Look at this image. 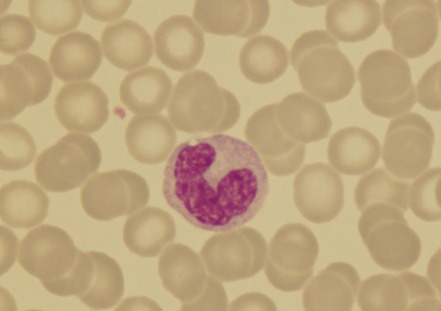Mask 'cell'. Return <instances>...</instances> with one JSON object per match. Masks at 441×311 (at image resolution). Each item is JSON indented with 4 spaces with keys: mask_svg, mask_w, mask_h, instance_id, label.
Masks as SVG:
<instances>
[{
    "mask_svg": "<svg viewBox=\"0 0 441 311\" xmlns=\"http://www.w3.org/2000/svg\"><path fill=\"white\" fill-rule=\"evenodd\" d=\"M408 182L392 174L384 167L376 168L361 177L354 190V201L361 212L374 203L396 206L404 213L408 208Z\"/></svg>",
    "mask_w": 441,
    "mask_h": 311,
    "instance_id": "31",
    "label": "cell"
},
{
    "mask_svg": "<svg viewBox=\"0 0 441 311\" xmlns=\"http://www.w3.org/2000/svg\"><path fill=\"white\" fill-rule=\"evenodd\" d=\"M0 217L8 226L27 229L46 217L49 200L37 184L26 180L12 181L0 190Z\"/></svg>",
    "mask_w": 441,
    "mask_h": 311,
    "instance_id": "29",
    "label": "cell"
},
{
    "mask_svg": "<svg viewBox=\"0 0 441 311\" xmlns=\"http://www.w3.org/2000/svg\"><path fill=\"white\" fill-rule=\"evenodd\" d=\"M79 0H29V15L36 27L51 35L75 28L82 16Z\"/></svg>",
    "mask_w": 441,
    "mask_h": 311,
    "instance_id": "33",
    "label": "cell"
},
{
    "mask_svg": "<svg viewBox=\"0 0 441 311\" xmlns=\"http://www.w3.org/2000/svg\"><path fill=\"white\" fill-rule=\"evenodd\" d=\"M408 197L416 216L427 222L441 220V167H431L413 180Z\"/></svg>",
    "mask_w": 441,
    "mask_h": 311,
    "instance_id": "35",
    "label": "cell"
},
{
    "mask_svg": "<svg viewBox=\"0 0 441 311\" xmlns=\"http://www.w3.org/2000/svg\"><path fill=\"white\" fill-rule=\"evenodd\" d=\"M357 304L365 311H440L441 301L431 283L422 275H372L361 283Z\"/></svg>",
    "mask_w": 441,
    "mask_h": 311,
    "instance_id": "10",
    "label": "cell"
},
{
    "mask_svg": "<svg viewBox=\"0 0 441 311\" xmlns=\"http://www.w3.org/2000/svg\"><path fill=\"white\" fill-rule=\"evenodd\" d=\"M36 30L27 16L18 14H5L0 18V49L6 54L14 55L26 50L32 45Z\"/></svg>",
    "mask_w": 441,
    "mask_h": 311,
    "instance_id": "36",
    "label": "cell"
},
{
    "mask_svg": "<svg viewBox=\"0 0 441 311\" xmlns=\"http://www.w3.org/2000/svg\"><path fill=\"white\" fill-rule=\"evenodd\" d=\"M193 251L174 244L164 250L158 261V273L164 287L183 302L191 297L195 272Z\"/></svg>",
    "mask_w": 441,
    "mask_h": 311,
    "instance_id": "32",
    "label": "cell"
},
{
    "mask_svg": "<svg viewBox=\"0 0 441 311\" xmlns=\"http://www.w3.org/2000/svg\"><path fill=\"white\" fill-rule=\"evenodd\" d=\"M276 115L285 132L305 144L326 138L332 125L324 104L303 92L289 94L276 103Z\"/></svg>",
    "mask_w": 441,
    "mask_h": 311,
    "instance_id": "21",
    "label": "cell"
},
{
    "mask_svg": "<svg viewBox=\"0 0 441 311\" xmlns=\"http://www.w3.org/2000/svg\"><path fill=\"white\" fill-rule=\"evenodd\" d=\"M129 153L137 162L149 165L164 162L175 144V132L160 114L139 115L129 121L125 132Z\"/></svg>",
    "mask_w": 441,
    "mask_h": 311,
    "instance_id": "25",
    "label": "cell"
},
{
    "mask_svg": "<svg viewBox=\"0 0 441 311\" xmlns=\"http://www.w3.org/2000/svg\"><path fill=\"white\" fill-rule=\"evenodd\" d=\"M435 134L430 123L419 114L408 113L390 122L382 149L383 162L393 175L412 179L429 167Z\"/></svg>",
    "mask_w": 441,
    "mask_h": 311,
    "instance_id": "9",
    "label": "cell"
},
{
    "mask_svg": "<svg viewBox=\"0 0 441 311\" xmlns=\"http://www.w3.org/2000/svg\"><path fill=\"white\" fill-rule=\"evenodd\" d=\"M360 281L351 264L332 262L305 287L303 307L306 311H351Z\"/></svg>",
    "mask_w": 441,
    "mask_h": 311,
    "instance_id": "19",
    "label": "cell"
},
{
    "mask_svg": "<svg viewBox=\"0 0 441 311\" xmlns=\"http://www.w3.org/2000/svg\"><path fill=\"white\" fill-rule=\"evenodd\" d=\"M417 101L424 108L441 110V61L430 66L416 85Z\"/></svg>",
    "mask_w": 441,
    "mask_h": 311,
    "instance_id": "37",
    "label": "cell"
},
{
    "mask_svg": "<svg viewBox=\"0 0 441 311\" xmlns=\"http://www.w3.org/2000/svg\"><path fill=\"white\" fill-rule=\"evenodd\" d=\"M108 104L107 96L99 86L84 81L63 86L55 97L54 110L67 130L92 134L107 121Z\"/></svg>",
    "mask_w": 441,
    "mask_h": 311,
    "instance_id": "17",
    "label": "cell"
},
{
    "mask_svg": "<svg viewBox=\"0 0 441 311\" xmlns=\"http://www.w3.org/2000/svg\"><path fill=\"white\" fill-rule=\"evenodd\" d=\"M153 40L157 59L179 72L195 68L205 47L202 30L191 17L183 14L171 16L161 22L154 31Z\"/></svg>",
    "mask_w": 441,
    "mask_h": 311,
    "instance_id": "18",
    "label": "cell"
},
{
    "mask_svg": "<svg viewBox=\"0 0 441 311\" xmlns=\"http://www.w3.org/2000/svg\"><path fill=\"white\" fill-rule=\"evenodd\" d=\"M287 48L276 38L259 34L243 46L239 64L244 76L258 84L271 83L282 76L289 65Z\"/></svg>",
    "mask_w": 441,
    "mask_h": 311,
    "instance_id": "30",
    "label": "cell"
},
{
    "mask_svg": "<svg viewBox=\"0 0 441 311\" xmlns=\"http://www.w3.org/2000/svg\"><path fill=\"white\" fill-rule=\"evenodd\" d=\"M294 200L301 215L316 223L331 221L344 205L341 176L327 164H305L294 178Z\"/></svg>",
    "mask_w": 441,
    "mask_h": 311,
    "instance_id": "13",
    "label": "cell"
},
{
    "mask_svg": "<svg viewBox=\"0 0 441 311\" xmlns=\"http://www.w3.org/2000/svg\"><path fill=\"white\" fill-rule=\"evenodd\" d=\"M290 59L303 90L323 102L338 101L353 88V67L336 40L326 31L302 33L292 47Z\"/></svg>",
    "mask_w": 441,
    "mask_h": 311,
    "instance_id": "2",
    "label": "cell"
},
{
    "mask_svg": "<svg viewBox=\"0 0 441 311\" xmlns=\"http://www.w3.org/2000/svg\"><path fill=\"white\" fill-rule=\"evenodd\" d=\"M175 225L170 215L156 207H147L125 221L122 238L133 253L144 258L157 256L174 238Z\"/></svg>",
    "mask_w": 441,
    "mask_h": 311,
    "instance_id": "26",
    "label": "cell"
},
{
    "mask_svg": "<svg viewBox=\"0 0 441 311\" xmlns=\"http://www.w3.org/2000/svg\"><path fill=\"white\" fill-rule=\"evenodd\" d=\"M85 12L102 22L116 21L127 11L131 0H81Z\"/></svg>",
    "mask_w": 441,
    "mask_h": 311,
    "instance_id": "38",
    "label": "cell"
},
{
    "mask_svg": "<svg viewBox=\"0 0 441 311\" xmlns=\"http://www.w3.org/2000/svg\"><path fill=\"white\" fill-rule=\"evenodd\" d=\"M101 162L100 150L91 137L69 133L37 156L35 177L47 191L65 192L80 186Z\"/></svg>",
    "mask_w": 441,
    "mask_h": 311,
    "instance_id": "6",
    "label": "cell"
},
{
    "mask_svg": "<svg viewBox=\"0 0 441 311\" xmlns=\"http://www.w3.org/2000/svg\"><path fill=\"white\" fill-rule=\"evenodd\" d=\"M381 22V5L373 0H332L325 13L327 30L338 40L346 43L370 37Z\"/></svg>",
    "mask_w": 441,
    "mask_h": 311,
    "instance_id": "27",
    "label": "cell"
},
{
    "mask_svg": "<svg viewBox=\"0 0 441 311\" xmlns=\"http://www.w3.org/2000/svg\"><path fill=\"white\" fill-rule=\"evenodd\" d=\"M100 41L107 60L126 71L143 67L153 53L150 35L137 22L128 19L108 24L101 32Z\"/></svg>",
    "mask_w": 441,
    "mask_h": 311,
    "instance_id": "23",
    "label": "cell"
},
{
    "mask_svg": "<svg viewBox=\"0 0 441 311\" xmlns=\"http://www.w3.org/2000/svg\"><path fill=\"white\" fill-rule=\"evenodd\" d=\"M83 251L63 229L42 224L29 231L19 247L18 261L38 278L50 293L76 295L81 274Z\"/></svg>",
    "mask_w": 441,
    "mask_h": 311,
    "instance_id": "3",
    "label": "cell"
},
{
    "mask_svg": "<svg viewBox=\"0 0 441 311\" xmlns=\"http://www.w3.org/2000/svg\"><path fill=\"white\" fill-rule=\"evenodd\" d=\"M383 22L392 48L407 58L428 52L438 36L440 6L432 0H387Z\"/></svg>",
    "mask_w": 441,
    "mask_h": 311,
    "instance_id": "11",
    "label": "cell"
},
{
    "mask_svg": "<svg viewBox=\"0 0 441 311\" xmlns=\"http://www.w3.org/2000/svg\"><path fill=\"white\" fill-rule=\"evenodd\" d=\"M239 105L228 91L218 88L214 78L199 70L188 72L177 82L168 106L169 117L179 130H191L201 111L237 112Z\"/></svg>",
    "mask_w": 441,
    "mask_h": 311,
    "instance_id": "14",
    "label": "cell"
},
{
    "mask_svg": "<svg viewBox=\"0 0 441 311\" xmlns=\"http://www.w3.org/2000/svg\"><path fill=\"white\" fill-rule=\"evenodd\" d=\"M358 228L371 259L380 267L400 272L418 260L421 242L399 208L385 203L371 204L362 212Z\"/></svg>",
    "mask_w": 441,
    "mask_h": 311,
    "instance_id": "5",
    "label": "cell"
},
{
    "mask_svg": "<svg viewBox=\"0 0 441 311\" xmlns=\"http://www.w3.org/2000/svg\"><path fill=\"white\" fill-rule=\"evenodd\" d=\"M0 121L11 120L49 95L53 75L48 63L30 52L0 65Z\"/></svg>",
    "mask_w": 441,
    "mask_h": 311,
    "instance_id": "12",
    "label": "cell"
},
{
    "mask_svg": "<svg viewBox=\"0 0 441 311\" xmlns=\"http://www.w3.org/2000/svg\"><path fill=\"white\" fill-rule=\"evenodd\" d=\"M270 189L257 151L223 134L194 136L178 144L163 173L167 204L193 226L227 232L251 220Z\"/></svg>",
    "mask_w": 441,
    "mask_h": 311,
    "instance_id": "1",
    "label": "cell"
},
{
    "mask_svg": "<svg viewBox=\"0 0 441 311\" xmlns=\"http://www.w3.org/2000/svg\"><path fill=\"white\" fill-rule=\"evenodd\" d=\"M102 59L98 41L89 33L77 30L58 37L49 55L55 76L65 83L90 79Z\"/></svg>",
    "mask_w": 441,
    "mask_h": 311,
    "instance_id": "20",
    "label": "cell"
},
{
    "mask_svg": "<svg viewBox=\"0 0 441 311\" xmlns=\"http://www.w3.org/2000/svg\"><path fill=\"white\" fill-rule=\"evenodd\" d=\"M172 88V81L165 71L148 66L124 77L119 95L122 103L134 114H157L166 105Z\"/></svg>",
    "mask_w": 441,
    "mask_h": 311,
    "instance_id": "28",
    "label": "cell"
},
{
    "mask_svg": "<svg viewBox=\"0 0 441 311\" xmlns=\"http://www.w3.org/2000/svg\"><path fill=\"white\" fill-rule=\"evenodd\" d=\"M362 101L372 114L392 118L411 110L415 87L407 60L387 49L367 55L357 72Z\"/></svg>",
    "mask_w": 441,
    "mask_h": 311,
    "instance_id": "4",
    "label": "cell"
},
{
    "mask_svg": "<svg viewBox=\"0 0 441 311\" xmlns=\"http://www.w3.org/2000/svg\"><path fill=\"white\" fill-rule=\"evenodd\" d=\"M318 252V240L307 226L287 223L277 230L270 242L266 276L280 290H298L313 276Z\"/></svg>",
    "mask_w": 441,
    "mask_h": 311,
    "instance_id": "7",
    "label": "cell"
},
{
    "mask_svg": "<svg viewBox=\"0 0 441 311\" xmlns=\"http://www.w3.org/2000/svg\"><path fill=\"white\" fill-rule=\"evenodd\" d=\"M248 125L253 141L257 142L256 149L272 173L286 176L299 168L305 155V144L290 137L281 128L276 117V103L257 110Z\"/></svg>",
    "mask_w": 441,
    "mask_h": 311,
    "instance_id": "16",
    "label": "cell"
},
{
    "mask_svg": "<svg viewBox=\"0 0 441 311\" xmlns=\"http://www.w3.org/2000/svg\"><path fill=\"white\" fill-rule=\"evenodd\" d=\"M149 198L146 180L123 168L98 172L80 190L84 212L90 217L103 221L135 213L147 205Z\"/></svg>",
    "mask_w": 441,
    "mask_h": 311,
    "instance_id": "8",
    "label": "cell"
},
{
    "mask_svg": "<svg viewBox=\"0 0 441 311\" xmlns=\"http://www.w3.org/2000/svg\"><path fill=\"white\" fill-rule=\"evenodd\" d=\"M327 154L329 163L339 173L361 175L370 170L379 160L381 144L368 130L348 126L331 136Z\"/></svg>",
    "mask_w": 441,
    "mask_h": 311,
    "instance_id": "22",
    "label": "cell"
},
{
    "mask_svg": "<svg viewBox=\"0 0 441 311\" xmlns=\"http://www.w3.org/2000/svg\"><path fill=\"white\" fill-rule=\"evenodd\" d=\"M270 14L266 0H197L193 11L195 21L205 32L241 37L260 32Z\"/></svg>",
    "mask_w": 441,
    "mask_h": 311,
    "instance_id": "15",
    "label": "cell"
},
{
    "mask_svg": "<svg viewBox=\"0 0 441 311\" xmlns=\"http://www.w3.org/2000/svg\"><path fill=\"white\" fill-rule=\"evenodd\" d=\"M86 265L76 296L91 309L113 307L124 290L122 269L113 258L99 251H87Z\"/></svg>",
    "mask_w": 441,
    "mask_h": 311,
    "instance_id": "24",
    "label": "cell"
},
{
    "mask_svg": "<svg viewBox=\"0 0 441 311\" xmlns=\"http://www.w3.org/2000/svg\"><path fill=\"white\" fill-rule=\"evenodd\" d=\"M0 169L17 171L28 166L36 151L27 130L14 122H0Z\"/></svg>",
    "mask_w": 441,
    "mask_h": 311,
    "instance_id": "34",
    "label": "cell"
}]
</instances>
